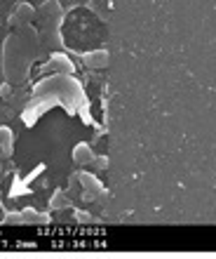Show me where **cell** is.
Returning a JSON list of instances; mask_svg holds the SVG:
<instances>
[{"instance_id": "1", "label": "cell", "mask_w": 216, "mask_h": 259, "mask_svg": "<svg viewBox=\"0 0 216 259\" xmlns=\"http://www.w3.org/2000/svg\"><path fill=\"white\" fill-rule=\"evenodd\" d=\"M33 5H28V3H19V5L14 7V12L10 14V24H12L14 28H21V26H28L31 24V19H33Z\"/></svg>"}, {"instance_id": "2", "label": "cell", "mask_w": 216, "mask_h": 259, "mask_svg": "<svg viewBox=\"0 0 216 259\" xmlns=\"http://www.w3.org/2000/svg\"><path fill=\"white\" fill-rule=\"evenodd\" d=\"M38 14H40L42 21L52 24V21L61 19V14H64V5H61L59 0H45V3L38 7Z\"/></svg>"}, {"instance_id": "3", "label": "cell", "mask_w": 216, "mask_h": 259, "mask_svg": "<svg viewBox=\"0 0 216 259\" xmlns=\"http://www.w3.org/2000/svg\"><path fill=\"white\" fill-rule=\"evenodd\" d=\"M82 62L87 68H103L108 66V52L106 50H92L87 55H82Z\"/></svg>"}, {"instance_id": "4", "label": "cell", "mask_w": 216, "mask_h": 259, "mask_svg": "<svg viewBox=\"0 0 216 259\" xmlns=\"http://www.w3.org/2000/svg\"><path fill=\"white\" fill-rule=\"evenodd\" d=\"M73 160L75 165H89L92 160H94V151H92V146L85 142L75 144L73 146Z\"/></svg>"}, {"instance_id": "5", "label": "cell", "mask_w": 216, "mask_h": 259, "mask_svg": "<svg viewBox=\"0 0 216 259\" xmlns=\"http://www.w3.org/2000/svg\"><path fill=\"white\" fill-rule=\"evenodd\" d=\"M0 151L5 158H10L14 151V132L7 125H0Z\"/></svg>"}, {"instance_id": "6", "label": "cell", "mask_w": 216, "mask_h": 259, "mask_svg": "<svg viewBox=\"0 0 216 259\" xmlns=\"http://www.w3.org/2000/svg\"><path fill=\"white\" fill-rule=\"evenodd\" d=\"M49 66L54 68V71H59V73H64V75H68V73H73V62L68 59L66 55H52L49 57Z\"/></svg>"}, {"instance_id": "7", "label": "cell", "mask_w": 216, "mask_h": 259, "mask_svg": "<svg viewBox=\"0 0 216 259\" xmlns=\"http://www.w3.org/2000/svg\"><path fill=\"white\" fill-rule=\"evenodd\" d=\"M68 205H71V203H68V198L64 196V193H61V191H57L52 198H49V207H54V210H61V207H68Z\"/></svg>"}, {"instance_id": "8", "label": "cell", "mask_w": 216, "mask_h": 259, "mask_svg": "<svg viewBox=\"0 0 216 259\" xmlns=\"http://www.w3.org/2000/svg\"><path fill=\"white\" fill-rule=\"evenodd\" d=\"M92 165H94L96 170H103V167H108V158H96V156H94Z\"/></svg>"}, {"instance_id": "9", "label": "cell", "mask_w": 216, "mask_h": 259, "mask_svg": "<svg viewBox=\"0 0 216 259\" xmlns=\"http://www.w3.org/2000/svg\"><path fill=\"white\" fill-rule=\"evenodd\" d=\"M12 95V85H10V82H3V85H0V97H10Z\"/></svg>"}, {"instance_id": "10", "label": "cell", "mask_w": 216, "mask_h": 259, "mask_svg": "<svg viewBox=\"0 0 216 259\" xmlns=\"http://www.w3.org/2000/svg\"><path fill=\"white\" fill-rule=\"evenodd\" d=\"M78 3H80V0H64V5H66V7H75Z\"/></svg>"}, {"instance_id": "11", "label": "cell", "mask_w": 216, "mask_h": 259, "mask_svg": "<svg viewBox=\"0 0 216 259\" xmlns=\"http://www.w3.org/2000/svg\"><path fill=\"white\" fill-rule=\"evenodd\" d=\"M5 214H7V212L3 210V207H0V222H3V219H5Z\"/></svg>"}]
</instances>
